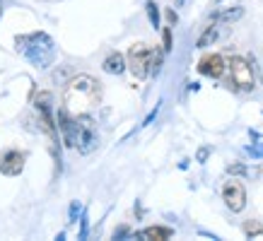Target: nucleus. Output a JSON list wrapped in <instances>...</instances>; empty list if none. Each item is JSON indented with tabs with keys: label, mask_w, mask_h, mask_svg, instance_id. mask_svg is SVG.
<instances>
[{
	"label": "nucleus",
	"mask_w": 263,
	"mask_h": 241,
	"mask_svg": "<svg viewBox=\"0 0 263 241\" xmlns=\"http://www.w3.org/2000/svg\"><path fill=\"white\" fill-rule=\"evenodd\" d=\"M58 130L63 135V143L68 147H75L80 154H89L99 145V133H97L95 120L87 113L82 116H70L65 111H58Z\"/></svg>",
	"instance_id": "1"
},
{
	"label": "nucleus",
	"mask_w": 263,
	"mask_h": 241,
	"mask_svg": "<svg viewBox=\"0 0 263 241\" xmlns=\"http://www.w3.org/2000/svg\"><path fill=\"white\" fill-rule=\"evenodd\" d=\"M102 102V85L92 75H75L63 89V109L70 116L89 113Z\"/></svg>",
	"instance_id": "2"
},
{
	"label": "nucleus",
	"mask_w": 263,
	"mask_h": 241,
	"mask_svg": "<svg viewBox=\"0 0 263 241\" xmlns=\"http://www.w3.org/2000/svg\"><path fill=\"white\" fill-rule=\"evenodd\" d=\"M128 70L136 75L138 80H145L150 77L152 70V48L145 46V44H133L130 51H128Z\"/></svg>",
	"instance_id": "3"
},
{
	"label": "nucleus",
	"mask_w": 263,
	"mask_h": 241,
	"mask_svg": "<svg viewBox=\"0 0 263 241\" xmlns=\"http://www.w3.org/2000/svg\"><path fill=\"white\" fill-rule=\"evenodd\" d=\"M227 70L232 75V82H234V87L241 89V92H251L256 87V77H254V68L249 65V61L239 56H232L227 61Z\"/></svg>",
	"instance_id": "4"
},
{
	"label": "nucleus",
	"mask_w": 263,
	"mask_h": 241,
	"mask_svg": "<svg viewBox=\"0 0 263 241\" xmlns=\"http://www.w3.org/2000/svg\"><path fill=\"white\" fill-rule=\"evenodd\" d=\"M222 200L232 212H241L247 208V188H244V184L239 178H230L222 186Z\"/></svg>",
	"instance_id": "5"
},
{
	"label": "nucleus",
	"mask_w": 263,
	"mask_h": 241,
	"mask_svg": "<svg viewBox=\"0 0 263 241\" xmlns=\"http://www.w3.org/2000/svg\"><path fill=\"white\" fill-rule=\"evenodd\" d=\"M224 70H227V61L220 53H208V56H203L198 61V72L210 77V80H220Z\"/></svg>",
	"instance_id": "6"
},
{
	"label": "nucleus",
	"mask_w": 263,
	"mask_h": 241,
	"mask_svg": "<svg viewBox=\"0 0 263 241\" xmlns=\"http://www.w3.org/2000/svg\"><path fill=\"white\" fill-rule=\"evenodd\" d=\"M24 162H27V152L5 150V152H0V171L5 176H17V174H22Z\"/></svg>",
	"instance_id": "7"
},
{
	"label": "nucleus",
	"mask_w": 263,
	"mask_h": 241,
	"mask_svg": "<svg viewBox=\"0 0 263 241\" xmlns=\"http://www.w3.org/2000/svg\"><path fill=\"white\" fill-rule=\"evenodd\" d=\"M104 72H109V75H123V70L128 68V61L123 58V53H119V51H114V53H109V56L104 58Z\"/></svg>",
	"instance_id": "8"
},
{
	"label": "nucleus",
	"mask_w": 263,
	"mask_h": 241,
	"mask_svg": "<svg viewBox=\"0 0 263 241\" xmlns=\"http://www.w3.org/2000/svg\"><path fill=\"white\" fill-rule=\"evenodd\" d=\"M172 229L169 227H160V225H155V227H147V229H143V232H138L136 236L138 239H147V241H167L172 239Z\"/></svg>",
	"instance_id": "9"
},
{
	"label": "nucleus",
	"mask_w": 263,
	"mask_h": 241,
	"mask_svg": "<svg viewBox=\"0 0 263 241\" xmlns=\"http://www.w3.org/2000/svg\"><path fill=\"white\" fill-rule=\"evenodd\" d=\"M217 36H220V22L215 19V22H210L205 29H203V34H200L198 41H196V46H198V48H208L210 44H215Z\"/></svg>",
	"instance_id": "10"
},
{
	"label": "nucleus",
	"mask_w": 263,
	"mask_h": 241,
	"mask_svg": "<svg viewBox=\"0 0 263 241\" xmlns=\"http://www.w3.org/2000/svg\"><path fill=\"white\" fill-rule=\"evenodd\" d=\"M145 10H147L152 29H160V10H157V3H155V0H147V3H145Z\"/></svg>",
	"instance_id": "11"
},
{
	"label": "nucleus",
	"mask_w": 263,
	"mask_h": 241,
	"mask_svg": "<svg viewBox=\"0 0 263 241\" xmlns=\"http://www.w3.org/2000/svg\"><path fill=\"white\" fill-rule=\"evenodd\" d=\"M244 234H247L249 239L263 236V225L261 222H256V219H247V222H244Z\"/></svg>",
	"instance_id": "12"
},
{
	"label": "nucleus",
	"mask_w": 263,
	"mask_h": 241,
	"mask_svg": "<svg viewBox=\"0 0 263 241\" xmlns=\"http://www.w3.org/2000/svg\"><path fill=\"white\" fill-rule=\"evenodd\" d=\"M164 48H152V70H150V75L155 77L157 72H160V68H162V61H164Z\"/></svg>",
	"instance_id": "13"
},
{
	"label": "nucleus",
	"mask_w": 263,
	"mask_h": 241,
	"mask_svg": "<svg viewBox=\"0 0 263 241\" xmlns=\"http://www.w3.org/2000/svg\"><path fill=\"white\" fill-rule=\"evenodd\" d=\"M162 39H164V46H162V48L169 53V51H172V29H169V27H164V29H162Z\"/></svg>",
	"instance_id": "14"
},
{
	"label": "nucleus",
	"mask_w": 263,
	"mask_h": 241,
	"mask_svg": "<svg viewBox=\"0 0 263 241\" xmlns=\"http://www.w3.org/2000/svg\"><path fill=\"white\" fill-rule=\"evenodd\" d=\"M227 171H230V174H244V171H247V167H244V164H230V167H227Z\"/></svg>",
	"instance_id": "15"
},
{
	"label": "nucleus",
	"mask_w": 263,
	"mask_h": 241,
	"mask_svg": "<svg viewBox=\"0 0 263 241\" xmlns=\"http://www.w3.org/2000/svg\"><path fill=\"white\" fill-rule=\"evenodd\" d=\"M208 154H210V150H208V147H203V150H198L196 159H198V162H205V159H208Z\"/></svg>",
	"instance_id": "16"
},
{
	"label": "nucleus",
	"mask_w": 263,
	"mask_h": 241,
	"mask_svg": "<svg viewBox=\"0 0 263 241\" xmlns=\"http://www.w3.org/2000/svg\"><path fill=\"white\" fill-rule=\"evenodd\" d=\"M126 234H128V227H126V225H121L119 229L114 232V239H119V236H126Z\"/></svg>",
	"instance_id": "17"
},
{
	"label": "nucleus",
	"mask_w": 263,
	"mask_h": 241,
	"mask_svg": "<svg viewBox=\"0 0 263 241\" xmlns=\"http://www.w3.org/2000/svg\"><path fill=\"white\" fill-rule=\"evenodd\" d=\"M227 3H230V8L239 5V0H217V5H227Z\"/></svg>",
	"instance_id": "18"
},
{
	"label": "nucleus",
	"mask_w": 263,
	"mask_h": 241,
	"mask_svg": "<svg viewBox=\"0 0 263 241\" xmlns=\"http://www.w3.org/2000/svg\"><path fill=\"white\" fill-rule=\"evenodd\" d=\"M167 19H169V24L176 22V12H174V10H167Z\"/></svg>",
	"instance_id": "19"
},
{
	"label": "nucleus",
	"mask_w": 263,
	"mask_h": 241,
	"mask_svg": "<svg viewBox=\"0 0 263 241\" xmlns=\"http://www.w3.org/2000/svg\"><path fill=\"white\" fill-rule=\"evenodd\" d=\"M181 3H183V0H176V5H181Z\"/></svg>",
	"instance_id": "20"
},
{
	"label": "nucleus",
	"mask_w": 263,
	"mask_h": 241,
	"mask_svg": "<svg viewBox=\"0 0 263 241\" xmlns=\"http://www.w3.org/2000/svg\"><path fill=\"white\" fill-rule=\"evenodd\" d=\"M0 15H3V8H0Z\"/></svg>",
	"instance_id": "21"
}]
</instances>
